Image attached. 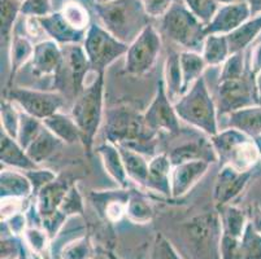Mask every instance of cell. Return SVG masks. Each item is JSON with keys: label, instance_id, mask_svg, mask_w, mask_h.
<instances>
[{"label": "cell", "instance_id": "48", "mask_svg": "<svg viewBox=\"0 0 261 259\" xmlns=\"http://www.w3.org/2000/svg\"><path fill=\"white\" fill-rule=\"evenodd\" d=\"M25 174L28 175L29 180L32 182L33 189H34V196L40 191V189L43 188L44 185L54 182V180L58 178V175L55 174L54 171L48 170V168H40V167L34 168V170L25 171Z\"/></svg>", "mask_w": 261, "mask_h": 259}, {"label": "cell", "instance_id": "60", "mask_svg": "<svg viewBox=\"0 0 261 259\" xmlns=\"http://www.w3.org/2000/svg\"><path fill=\"white\" fill-rule=\"evenodd\" d=\"M108 256H109V259H118L117 256L113 255V253H108Z\"/></svg>", "mask_w": 261, "mask_h": 259}, {"label": "cell", "instance_id": "41", "mask_svg": "<svg viewBox=\"0 0 261 259\" xmlns=\"http://www.w3.org/2000/svg\"><path fill=\"white\" fill-rule=\"evenodd\" d=\"M92 245L87 236H81L64 244L61 249V259H91Z\"/></svg>", "mask_w": 261, "mask_h": 259}, {"label": "cell", "instance_id": "26", "mask_svg": "<svg viewBox=\"0 0 261 259\" xmlns=\"http://www.w3.org/2000/svg\"><path fill=\"white\" fill-rule=\"evenodd\" d=\"M227 127L236 128L247 136H261V104L246 106L227 114Z\"/></svg>", "mask_w": 261, "mask_h": 259}, {"label": "cell", "instance_id": "59", "mask_svg": "<svg viewBox=\"0 0 261 259\" xmlns=\"http://www.w3.org/2000/svg\"><path fill=\"white\" fill-rule=\"evenodd\" d=\"M107 2H111V0H94V3H107Z\"/></svg>", "mask_w": 261, "mask_h": 259}, {"label": "cell", "instance_id": "36", "mask_svg": "<svg viewBox=\"0 0 261 259\" xmlns=\"http://www.w3.org/2000/svg\"><path fill=\"white\" fill-rule=\"evenodd\" d=\"M234 259H261V234L251 220L239 240Z\"/></svg>", "mask_w": 261, "mask_h": 259}, {"label": "cell", "instance_id": "38", "mask_svg": "<svg viewBox=\"0 0 261 259\" xmlns=\"http://www.w3.org/2000/svg\"><path fill=\"white\" fill-rule=\"evenodd\" d=\"M21 0H2V43L9 46L15 27L21 17Z\"/></svg>", "mask_w": 261, "mask_h": 259}, {"label": "cell", "instance_id": "14", "mask_svg": "<svg viewBox=\"0 0 261 259\" xmlns=\"http://www.w3.org/2000/svg\"><path fill=\"white\" fill-rule=\"evenodd\" d=\"M130 197L129 188L112 189V191H94L90 194L94 208L101 217L111 223H117L126 217V206Z\"/></svg>", "mask_w": 261, "mask_h": 259}, {"label": "cell", "instance_id": "52", "mask_svg": "<svg viewBox=\"0 0 261 259\" xmlns=\"http://www.w3.org/2000/svg\"><path fill=\"white\" fill-rule=\"evenodd\" d=\"M21 198H2V222H6L15 214L23 211V203Z\"/></svg>", "mask_w": 261, "mask_h": 259}, {"label": "cell", "instance_id": "17", "mask_svg": "<svg viewBox=\"0 0 261 259\" xmlns=\"http://www.w3.org/2000/svg\"><path fill=\"white\" fill-rule=\"evenodd\" d=\"M251 16L248 3L229 4V6H220L217 12L205 27L208 34H221L229 35L239 26L243 25Z\"/></svg>", "mask_w": 261, "mask_h": 259}, {"label": "cell", "instance_id": "27", "mask_svg": "<svg viewBox=\"0 0 261 259\" xmlns=\"http://www.w3.org/2000/svg\"><path fill=\"white\" fill-rule=\"evenodd\" d=\"M44 126L64 144H82V136L77 123L70 114L58 111L43 121Z\"/></svg>", "mask_w": 261, "mask_h": 259}, {"label": "cell", "instance_id": "55", "mask_svg": "<svg viewBox=\"0 0 261 259\" xmlns=\"http://www.w3.org/2000/svg\"><path fill=\"white\" fill-rule=\"evenodd\" d=\"M255 87H256V95H257L258 104H261V73H258L255 77Z\"/></svg>", "mask_w": 261, "mask_h": 259}, {"label": "cell", "instance_id": "39", "mask_svg": "<svg viewBox=\"0 0 261 259\" xmlns=\"http://www.w3.org/2000/svg\"><path fill=\"white\" fill-rule=\"evenodd\" d=\"M0 123H2V132L8 136L17 139L18 127H20L21 109L13 101L4 97L0 104Z\"/></svg>", "mask_w": 261, "mask_h": 259}, {"label": "cell", "instance_id": "4", "mask_svg": "<svg viewBox=\"0 0 261 259\" xmlns=\"http://www.w3.org/2000/svg\"><path fill=\"white\" fill-rule=\"evenodd\" d=\"M174 108L179 120L210 137L220 131L217 104L204 75L175 101Z\"/></svg>", "mask_w": 261, "mask_h": 259}, {"label": "cell", "instance_id": "10", "mask_svg": "<svg viewBox=\"0 0 261 259\" xmlns=\"http://www.w3.org/2000/svg\"><path fill=\"white\" fill-rule=\"evenodd\" d=\"M216 104L218 114L221 116H227L238 109L258 104L255 78L247 71L244 77L238 79L218 80Z\"/></svg>", "mask_w": 261, "mask_h": 259}, {"label": "cell", "instance_id": "43", "mask_svg": "<svg viewBox=\"0 0 261 259\" xmlns=\"http://www.w3.org/2000/svg\"><path fill=\"white\" fill-rule=\"evenodd\" d=\"M59 211L63 213L68 219L70 217H75V215H82L84 217V197L81 194L75 183L70 187L66 196L64 197L63 203H61L60 208H59Z\"/></svg>", "mask_w": 261, "mask_h": 259}, {"label": "cell", "instance_id": "50", "mask_svg": "<svg viewBox=\"0 0 261 259\" xmlns=\"http://www.w3.org/2000/svg\"><path fill=\"white\" fill-rule=\"evenodd\" d=\"M247 71L252 75L253 78L261 73V42L256 40L252 46L250 47V53L246 57Z\"/></svg>", "mask_w": 261, "mask_h": 259}, {"label": "cell", "instance_id": "57", "mask_svg": "<svg viewBox=\"0 0 261 259\" xmlns=\"http://www.w3.org/2000/svg\"><path fill=\"white\" fill-rule=\"evenodd\" d=\"M255 142H256V147H257V151H258V156H260V161H261V136L255 137Z\"/></svg>", "mask_w": 261, "mask_h": 259}, {"label": "cell", "instance_id": "5", "mask_svg": "<svg viewBox=\"0 0 261 259\" xmlns=\"http://www.w3.org/2000/svg\"><path fill=\"white\" fill-rule=\"evenodd\" d=\"M205 27L207 25L201 22L182 0H177L161 18V32L184 51L201 52L207 38Z\"/></svg>", "mask_w": 261, "mask_h": 259}, {"label": "cell", "instance_id": "21", "mask_svg": "<svg viewBox=\"0 0 261 259\" xmlns=\"http://www.w3.org/2000/svg\"><path fill=\"white\" fill-rule=\"evenodd\" d=\"M35 43L30 39L25 32H20L16 26L9 42V78L7 89L12 87V82L21 68L30 63L34 53Z\"/></svg>", "mask_w": 261, "mask_h": 259}, {"label": "cell", "instance_id": "32", "mask_svg": "<svg viewBox=\"0 0 261 259\" xmlns=\"http://www.w3.org/2000/svg\"><path fill=\"white\" fill-rule=\"evenodd\" d=\"M200 53L208 68L221 66L231 54L227 35L208 34Z\"/></svg>", "mask_w": 261, "mask_h": 259}, {"label": "cell", "instance_id": "18", "mask_svg": "<svg viewBox=\"0 0 261 259\" xmlns=\"http://www.w3.org/2000/svg\"><path fill=\"white\" fill-rule=\"evenodd\" d=\"M64 69L72 84L74 97L85 89V79L92 70L82 44L64 46Z\"/></svg>", "mask_w": 261, "mask_h": 259}, {"label": "cell", "instance_id": "11", "mask_svg": "<svg viewBox=\"0 0 261 259\" xmlns=\"http://www.w3.org/2000/svg\"><path fill=\"white\" fill-rule=\"evenodd\" d=\"M144 121L156 134L178 135L181 132V120L178 117L174 103L168 95L164 80L161 78L156 87L155 96L143 111Z\"/></svg>", "mask_w": 261, "mask_h": 259}, {"label": "cell", "instance_id": "29", "mask_svg": "<svg viewBox=\"0 0 261 259\" xmlns=\"http://www.w3.org/2000/svg\"><path fill=\"white\" fill-rule=\"evenodd\" d=\"M63 146L64 142L55 136L48 128L44 126V128L38 135L37 139L26 148V152H28L30 158L34 161V163L40 166L43 162L48 161Z\"/></svg>", "mask_w": 261, "mask_h": 259}, {"label": "cell", "instance_id": "37", "mask_svg": "<svg viewBox=\"0 0 261 259\" xmlns=\"http://www.w3.org/2000/svg\"><path fill=\"white\" fill-rule=\"evenodd\" d=\"M60 12L66 22L80 32L86 33L91 26L92 22L89 9L78 0H66L61 7Z\"/></svg>", "mask_w": 261, "mask_h": 259}, {"label": "cell", "instance_id": "49", "mask_svg": "<svg viewBox=\"0 0 261 259\" xmlns=\"http://www.w3.org/2000/svg\"><path fill=\"white\" fill-rule=\"evenodd\" d=\"M144 11L151 20L163 18L177 0H141Z\"/></svg>", "mask_w": 261, "mask_h": 259}, {"label": "cell", "instance_id": "34", "mask_svg": "<svg viewBox=\"0 0 261 259\" xmlns=\"http://www.w3.org/2000/svg\"><path fill=\"white\" fill-rule=\"evenodd\" d=\"M179 64L184 77V91L186 92L199 78L203 77L204 71L208 66L200 52L194 51L179 52Z\"/></svg>", "mask_w": 261, "mask_h": 259}, {"label": "cell", "instance_id": "58", "mask_svg": "<svg viewBox=\"0 0 261 259\" xmlns=\"http://www.w3.org/2000/svg\"><path fill=\"white\" fill-rule=\"evenodd\" d=\"M16 259H29V256H28V254H26V251H25V246H23L22 250H21V253H20V255H18Z\"/></svg>", "mask_w": 261, "mask_h": 259}, {"label": "cell", "instance_id": "8", "mask_svg": "<svg viewBox=\"0 0 261 259\" xmlns=\"http://www.w3.org/2000/svg\"><path fill=\"white\" fill-rule=\"evenodd\" d=\"M163 39L158 28L149 23L127 47L125 54V74L143 77L155 68L160 56Z\"/></svg>", "mask_w": 261, "mask_h": 259}, {"label": "cell", "instance_id": "44", "mask_svg": "<svg viewBox=\"0 0 261 259\" xmlns=\"http://www.w3.org/2000/svg\"><path fill=\"white\" fill-rule=\"evenodd\" d=\"M182 2L205 25L211 22L220 7L217 0H182Z\"/></svg>", "mask_w": 261, "mask_h": 259}, {"label": "cell", "instance_id": "7", "mask_svg": "<svg viewBox=\"0 0 261 259\" xmlns=\"http://www.w3.org/2000/svg\"><path fill=\"white\" fill-rule=\"evenodd\" d=\"M82 46L92 71L101 74L120 57H125L129 44L117 39L100 23H91Z\"/></svg>", "mask_w": 261, "mask_h": 259}, {"label": "cell", "instance_id": "46", "mask_svg": "<svg viewBox=\"0 0 261 259\" xmlns=\"http://www.w3.org/2000/svg\"><path fill=\"white\" fill-rule=\"evenodd\" d=\"M52 0H22L21 16L22 17H44L52 13Z\"/></svg>", "mask_w": 261, "mask_h": 259}, {"label": "cell", "instance_id": "40", "mask_svg": "<svg viewBox=\"0 0 261 259\" xmlns=\"http://www.w3.org/2000/svg\"><path fill=\"white\" fill-rule=\"evenodd\" d=\"M44 128L43 121L38 120V118L32 117L29 114L23 113L21 110V120H20V127H18L17 134V141L20 142V146L22 148H28V147L38 137V135L42 132Z\"/></svg>", "mask_w": 261, "mask_h": 259}, {"label": "cell", "instance_id": "23", "mask_svg": "<svg viewBox=\"0 0 261 259\" xmlns=\"http://www.w3.org/2000/svg\"><path fill=\"white\" fill-rule=\"evenodd\" d=\"M0 160L4 167L15 168L18 171H29L39 167L32 160L25 148L13 137L0 132Z\"/></svg>", "mask_w": 261, "mask_h": 259}, {"label": "cell", "instance_id": "1", "mask_svg": "<svg viewBox=\"0 0 261 259\" xmlns=\"http://www.w3.org/2000/svg\"><path fill=\"white\" fill-rule=\"evenodd\" d=\"M104 118L107 141L134 149L144 156H155L158 134L147 126L143 111H138L130 105H118L108 109Z\"/></svg>", "mask_w": 261, "mask_h": 259}, {"label": "cell", "instance_id": "19", "mask_svg": "<svg viewBox=\"0 0 261 259\" xmlns=\"http://www.w3.org/2000/svg\"><path fill=\"white\" fill-rule=\"evenodd\" d=\"M47 39H52L61 47L69 44H82L86 33L80 32L66 22L60 11H54L44 17L38 18Z\"/></svg>", "mask_w": 261, "mask_h": 259}, {"label": "cell", "instance_id": "15", "mask_svg": "<svg viewBox=\"0 0 261 259\" xmlns=\"http://www.w3.org/2000/svg\"><path fill=\"white\" fill-rule=\"evenodd\" d=\"M212 163L207 161H189L178 165H173L170 185H172V197L179 198L191 191L207 174Z\"/></svg>", "mask_w": 261, "mask_h": 259}, {"label": "cell", "instance_id": "53", "mask_svg": "<svg viewBox=\"0 0 261 259\" xmlns=\"http://www.w3.org/2000/svg\"><path fill=\"white\" fill-rule=\"evenodd\" d=\"M251 222L253 223L256 229L261 234V208L258 205H256L255 209H253V218L251 219Z\"/></svg>", "mask_w": 261, "mask_h": 259}, {"label": "cell", "instance_id": "13", "mask_svg": "<svg viewBox=\"0 0 261 259\" xmlns=\"http://www.w3.org/2000/svg\"><path fill=\"white\" fill-rule=\"evenodd\" d=\"M30 65L32 74L35 77H59L64 69L63 47L52 39L35 43Z\"/></svg>", "mask_w": 261, "mask_h": 259}, {"label": "cell", "instance_id": "20", "mask_svg": "<svg viewBox=\"0 0 261 259\" xmlns=\"http://www.w3.org/2000/svg\"><path fill=\"white\" fill-rule=\"evenodd\" d=\"M172 170L173 163L168 153H159L151 157L146 189L164 197H172V185H170Z\"/></svg>", "mask_w": 261, "mask_h": 259}, {"label": "cell", "instance_id": "25", "mask_svg": "<svg viewBox=\"0 0 261 259\" xmlns=\"http://www.w3.org/2000/svg\"><path fill=\"white\" fill-rule=\"evenodd\" d=\"M34 194L33 184L23 171L2 167L0 172V196L2 198L28 199Z\"/></svg>", "mask_w": 261, "mask_h": 259}, {"label": "cell", "instance_id": "62", "mask_svg": "<svg viewBox=\"0 0 261 259\" xmlns=\"http://www.w3.org/2000/svg\"><path fill=\"white\" fill-rule=\"evenodd\" d=\"M21 2H22V0H21Z\"/></svg>", "mask_w": 261, "mask_h": 259}, {"label": "cell", "instance_id": "22", "mask_svg": "<svg viewBox=\"0 0 261 259\" xmlns=\"http://www.w3.org/2000/svg\"><path fill=\"white\" fill-rule=\"evenodd\" d=\"M173 165H178L189 161H207L210 163L218 162V157L213 148L211 139H196L194 141L184 142L169 152Z\"/></svg>", "mask_w": 261, "mask_h": 259}, {"label": "cell", "instance_id": "33", "mask_svg": "<svg viewBox=\"0 0 261 259\" xmlns=\"http://www.w3.org/2000/svg\"><path fill=\"white\" fill-rule=\"evenodd\" d=\"M217 211L220 215V222H221V234L241 239L247 224L250 222L246 211L231 204L217 209Z\"/></svg>", "mask_w": 261, "mask_h": 259}, {"label": "cell", "instance_id": "56", "mask_svg": "<svg viewBox=\"0 0 261 259\" xmlns=\"http://www.w3.org/2000/svg\"><path fill=\"white\" fill-rule=\"evenodd\" d=\"M220 6H229V4H241L247 3L248 0H217Z\"/></svg>", "mask_w": 261, "mask_h": 259}, {"label": "cell", "instance_id": "61", "mask_svg": "<svg viewBox=\"0 0 261 259\" xmlns=\"http://www.w3.org/2000/svg\"><path fill=\"white\" fill-rule=\"evenodd\" d=\"M257 40H258V42H261V35H260V38H258V39H257Z\"/></svg>", "mask_w": 261, "mask_h": 259}, {"label": "cell", "instance_id": "35", "mask_svg": "<svg viewBox=\"0 0 261 259\" xmlns=\"http://www.w3.org/2000/svg\"><path fill=\"white\" fill-rule=\"evenodd\" d=\"M126 218L135 224H147L153 218V208L142 192L130 191L126 206Z\"/></svg>", "mask_w": 261, "mask_h": 259}, {"label": "cell", "instance_id": "28", "mask_svg": "<svg viewBox=\"0 0 261 259\" xmlns=\"http://www.w3.org/2000/svg\"><path fill=\"white\" fill-rule=\"evenodd\" d=\"M260 35L261 14H258V16H253L250 20H247L243 25H241L227 35L230 51H231V53L244 52L247 48L252 46L253 43L260 38Z\"/></svg>", "mask_w": 261, "mask_h": 259}, {"label": "cell", "instance_id": "51", "mask_svg": "<svg viewBox=\"0 0 261 259\" xmlns=\"http://www.w3.org/2000/svg\"><path fill=\"white\" fill-rule=\"evenodd\" d=\"M4 224L8 227L9 234L12 236H21L25 234V231L28 229V218H26L25 211H21V213L15 214L13 217H11L9 219H7L4 222Z\"/></svg>", "mask_w": 261, "mask_h": 259}, {"label": "cell", "instance_id": "12", "mask_svg": "<svg viewBox=\"0 0 261 259\" xmlns=\"http://www.w3.org/2000/svg\"><path fill=\"white\" fill-rule=\"evenodd\" d=\"M252 171H239L231 166L222 165L213 185V203L217 209L230 205L238 198L250 183Z\"/></svg>", "mask_w": 261, "mask_h": 259}, {"label": "cell", "instance_id": "47", "mask_svg": "<svg viewBox=\"0 0 261 259\" xmlns=\"http://www.w3.org/2000/svg\"><path fill=\"white\" fill-rule=\"evenodd\" d=\"M151 259H182V256L178 254L169 239L163 234H156Z\"/></svg>", "mask_w": 261, "mask_h": 259}, {"label": "cell", "instance_id": "54", "mask_svg": "<svg viewBox=\"0 0 261 259\" xmlns=\"http://www.w3.org/2000/svg\"><path fill=\"white\" fill-rule=\"evenodd\" d=\"M248 6H250V11H251V16H258L261 14V0H248L247 2Z\"/></svg>", "mask_w": 261, "mask_h": 259}, {"label": "cell", "instance_id": "45", "mask_svg": "<svg viewBox=\"0 0 261 259\" xmlns=\"http://www.w3.org/2000/svg\"><path fill=\"white\" fill-rule=\"evenodd\" d=\"M49 240H51V237L42 227H28V229L23 234V241L32 249V253L37 254V255H42L46 251Z\"/></svg>", "mask_w": 261, "mask_h": 259}, {"label": "cell", "instance_id": "9", "mask_svg": "<svg viewBox=\"0 0 261 259\" xmlns=\"http://www.w3.org/2000/svg\"><path fill=\"white\" fill-rule=\"evenodd\" d=\"M6 97L13 101L23 113L40 121L61 111L64 106L63 95L55 91L9 87L6 91Z\"/></svg>", "mask_w": 261, "mask_h": 259}, {"label": "cell", "instance_id": "3", "mask_svg": "<svg viewBox=\"0 0 261 259\" xmlns=\"http://www.w3.org/2000/svg\"><path fill=\"white\" fill-rule=\"evenodd\" d=\"M104 73L96 74L90 84L74 97L70 116L77 123L82 136V147L90 154L94 148L95 137L98 135L104 116Z\"/></svg>", "mask_w": 261, "mask_h": 259}, {"label": "cell", "instance_id": "30", "mask_svg": "<svg viewBox=\"0 0 261 259\" xmlns=\"http://www.w3.org/2000/svg\"><path fill=\"white\" fill-rule=\"evenodd\" d=\"M118 149H120L121 156H122L123 165L126 168L130 182L138 184L142 188H146L149 167V161L147 160V156L130 148L118 147Z\"/></svg>", "mask_w": 261, "mask_h": 259}, {"label": "cell", "instance_id": "24", "mask_svg": "<svg viewBox=\"0 0 261 259\" xmlns=\"http://www.w3.org/2000/svg\"><path fill=\"white\" fill-rule=\"evenodd\" d=\"M95 152L100 157L101 165L108 174V177L120 187V188H127L129 187V177H127L126 168L123 165L122 156L117 146L112 142L106 141L100 146L96 147Z\"/></svg>", "mask_w": 261, "mask_h": 259}, {"label": "cell", "instance_id": "42", "mask_svg": "<svg viewBox=\"0 0 261 259\" xmlns=\"http://www.w3.org/2000/svg\"><path fill=\"white\" fill-rule=\"evenodd\" d=\"M247 74V63L244 52L231 53L226 61L221 65V73L218 80L238 79Z\"/></svg>", "mask_w": 261, "mask_h": 259}, {"label": "cell", "instance_id": "6", "mask_svg": "<svg viewBox=\"0 0 261 259\" xmlns=\"http://www.w3.org/2000/svg\"><path fill=\"white\" fill-rule=\"evenodd\" d=\"M210 139L221 166H231L239 171H252L260 161L255 140L236 128L220 130Z\"/></svg>", "mask_w": 261, "mask_h": 259}, {"label": "cell", "instance_id": "16", "mask_svg": "<svg viewBox=\"0 0 261 259\" xmlns=\"http://www.w3.org/2000/svg\"><path fill=\"white\" fill-rule=\"evenodd\" d=\"M73 184L74 183L70 182L66 177H58L35 194L34 208L39 217V222L58 213L64 197Z\"/></svg>", "mask_w": 261, "mask_h": 259}, {"label": "cell", "instance_id": "31", "mask_svg": "<svg viewBox=\"0 0 261 259\" xmlns=\"http://www.w3.org/2000/svg\"><path fill=\"white\" fill-rule=\"evenodd\" d=\"M164 84L167 89L168 95L175 103L184 95V77H182L181 64H179V53L170 52L168 54L165 64H164Z\"/></svg>", "mask_w": 261, "mask_h": 259}, {"label": "cell", "instance_id": "2", "mask_svg": "<svg viewBox=\"0 0 261 259\" xmlns=\"http://www.w3.org/2000/svg\"><path fill=\"white\" fill-rule=\"evenodd\" d=\"M94 11L100 25L121 42L130 44L149 25L148 14L141 0H111L94 3Z\"/></svg>", "mask_w": 261, "mask_h": 259}]
</instances>
